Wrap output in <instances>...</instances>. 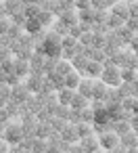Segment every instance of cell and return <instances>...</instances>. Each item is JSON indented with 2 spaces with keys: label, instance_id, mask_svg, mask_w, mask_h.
<instances>
[{
  "label": "cell",
  "instance_id": "f6af8a7d",
  "mask_svg": "<svg viewBox=\"0 0 138 153\" xmlns=\"http://www.w3.org/2000/svg\"><path fill=\"white\" fill-rule=\"evenodd\" d=\"M4 128H7V124L0 122V136H4Z\"/></svg>",
  "mask_w": 138,
  "mask_h": 153
},
{
  "label": "cell",
  "instance_id": "2e32d148",
  "mask_svg": "<svg viewBox=\"0 0 138 153\" xmlns=\"http://www.w3.org/2000/svg\"><path fill=\"white\" fill-rule=\"evenodd\" d=\"M59 76H67V74H71L73 71V63L71 61H67V59H59V63H57V69H55Z\"/></svg>",
  "mask_w": 138,
  "mask_h": 153
},
{
  "label": "cell",
  "instance_id": "d6986e66",
  "mask_svg": "<svg viewBox=\"0 0 138 153\" xmlns=\"http://www.w3.org/2000/svg\"><path fill=\"white\" fill-rule=\"evenodd\" d=\"M27 34H40L42 32V23L38 21V17H32V19H27V23H25V27H23Z\"/></svg>",
  "mask_w": 138,
  "mask_h": 153
},
{
  "label": "cell",
  "instance_id": "d6a6232c",
  "mask_svg": "<svg viewBox=\"0 0 138 153\" xmlns=\"http://www.w3.org/2000/svg\"><path fill=\"white\" fill-rule=\"evenodd\" d=\"M134 103H136V97L121 99V109H125V111H130V113H132V109H134Z\"/></svg>",
  "mask_w": 138,
  "mask_h": 153
},
{
  "label": "cell",
  "instance_id": "836d02e7",
  "mask_svg": "<svg viewBox=\"0 0 138 153\" xmlns=\"http://www.w3.org/2000/svg\"><path fill=\"white\" fill-rule=\"evenodd\" d=\"M75 9H77V11L92 9V0H75Z\"/></svg>",
  "mask_w": 138,
  "mask_h": 153
},
{
  "label": "cell",
  "instance_id": "f35d334b",
  "mask_svg": "<svg viewBox=\"0 0 138 153\" xmlns=\"http://www.w3.org/2000/svg\"><path fill=\"white\" fill-rule=\"evenodd\" d=\"M69 153H86V149H84V147L80 145V140H77V143H73V145L69 147Z\"/></svg>",
  "mask_w": 138,
  "mask_h": 153
},
{
  "label": "cell",
  "instance_id": "603a6c76",
  "mask_svg": "<svg viewBox=\"0 0 138 153\" xmlns=\"http://www.w3.org/2000/svg\"><path fill=\"white\" fill-rule=\"evenodd\" d=\"M94 9H84V11H77V15H80V21H84V23H94Z\"/></svg>",
  "mask_w": 138,
  "mask_h": 153
},
{
  "label": "cell",
  "instance_id": "e575fe53",
  "mask_svg": "<svg viewBox=\"0 0 138 153\" xmlns=\"http://www.w3.org/2000/svg\"><path fill=\"white\" fill-rule=\"evenodd\" d=\"M125 25H128L132 32L138 34V17H128V19H125Z\"/></svg>",
  "mask_w": 138,
  "mask_h": 153
},
{
  "label": "cell",
  "instance_id": "c3c4849f",
  "mask_svg": "<svg viewBox=\"0 0 138 153\" xmlns=\"http://www.w3.org/2000/svg\"><path fill=\"white\" fill-rule=\"evenodd\" d=\"M123 2H128V4H132V2H138V0H123Z\"/></svg>",
  "mask_w": 138,
  "mask_h": 153
},
{
  "label": "cell",
  "instance_id": "4fadbf2b",
  "mask_svg": "<svg viewBox=\"0 0 138 153\" xmlns=\"http://www.w3.org/2000/svg\"><path fill=\"white\" fill-rule=\"evenodd\" d=\"M2 7H4V11L9 13V17L11 15H15V13H19V11H23V0H2Z\"/></svg>",
  "mask_w": 138,
  "mask_h": 153
},
{
  "label": "cell",
  "instance_id": "7402d4cb",
  "mask_svg": "<svg viewBox=\"0 0 138 153\" xmlns=\"http://www.w3.org/2000/svg\"><path fill=\"white\" fill-rule=\"evenodd\" d=\"M123 25H125V19H123V17L109 15V19H107V27H109V30H119V27H123Z\"/></svg>",
  "mask_w": 138,
  "mask_h": 153
},
{
  "label": "cell",
  "instance_id": "5bb4252c",
  "mask_svg": "<svg viewBox=\"0 0 138 153\" xmlns=\"http://www.w3.org/2000/svg\"><path fill=\"white\" fill-rule=\"evenodd\" d=\"M82 78H84V76H82L77 69H73L71 74H67V76H65V86H67V88H71V90H77V86H80Z\"/></svg>",
  "mask_w": 138,
  "mask_h": 153
},
{
  "label": "cell",
  "instance_id": "7c38bea8",
  "mask_svg": "<svg viewBox=\"0 0 138 153\" xmlns=\"http://www.w3.org/2000/svg\"><path fill=\"white\" fill-rule=\"evenodd\" d=\"M69 107H71V109H75V111H82V109L90 107V99H88V97H84V94H80V92L75 90L73 101H71V105H69Z\"/></svg>",
  "mask_w": 138,
  "mask_h": 153
},
{
  "label": "cell",
  "instance_id": "8d00e7d4",
  "mask_svg": "<svg viewBox=\"0 0 138 153\" xmlns=\"http://www.w3.org/2000/svg\"><path fill=\"white\" fill-rule=\"evenodd\" d=\"M0 153H11V143L4 136H0Z\"/></svg>",
  "mask_w": 138,
  "mask_h": 153
},
{
  "label": "cell",
  "instance_id": "f1b7e54d",
  "mask_svg": "<svg viewBox=\"0 0 138 153\" xmlns=\"http://www.w3.org/2000/svg\"><path fill=\"white\" fill-rule=\"evenodd\" d=\"M50 124H52L55 132H63V130H65V126H67L69 122H67V120H63V117H57V115H55V117L50 120Z\"/></svg>",
  "mask_w": 138,
  "mask_h": 153
},
{
  "label": "cell",
  "instance_id": "8992f818",
  "mask_svg": "<svg viewBox=\"0 0 138 153\" xmlns=\"http://www.w3.org/2000/svg\"><path fill=\"white\" fill-rule=\"evenodd\" d=\"M94 84H96V80H92V78H82V82H80V86H77V92L84 94V97H88V99H92V94H94Z\"/></svg>",
  "mask_w": 138,
  "mask_h": 153
},
{
  "label": "cell",
  "instance_id": "484cf974",
  "mask_svg": "<svg viewBox=\"0 0 138 153\" xmlns=\"http://www.w3.org/2000/svg\"><path fill=\"white\" fill-rule=\"evenodd\" d=\"M55 115H57V117H63V120H67V122H69L71 107H69V105H59V107L55 109Z\"/></svg>",
  "mask_w": 138,
  "mask_h": 153
},
{
  "label": "cell",
  "instance_id": "6da1fadb",
  "mask_svg": "<svg viewBox=\"0 0 138 153\" xmlns=\"http://www.w3.org/2000/svg\"><path fill=\"white\" fill-rule=\"evenodd\" d=\"M103 76H100V80L105 82V84H109V86H113V88H117L123 80H121V67L119 65H115L111 59H107L105 63H103Z\"/></svg>",
  "mask_w": 138,
  "mask_h": 153
},
{
  "label": "cell",
  "instance_id": "277c9868",
  "mask_svg": "<svg viewBox=\"0 0 138 153\" xmlns=\"http://www.w3.org/2000/svg\"><path fill=\"white\" fill-rule=\"evenodd\" d=\"M98 138H100V147H103L105 151H111V149H115V147L121 145V143H119V134L113 132V130H109V132H105V134H98Z\"/></svg>",
  "mask_w": 138,
  "mask_h": 153
},
{
  "label": "cell",
  "instance_id": "d590c367",
  "mask_svg": "<svg viewBox=\"0 0 138 153\" xmlns=\"http://www.w3.org/2000/svg\"><path fill=\"white\" fill-rule=\"evenodd\" d=\"M11 55H13V51H11V48L0 46V63H2V61H9V59H11Z\"/></svg>",
  "mask_w": 138,
  "mask_h": 153
},
{
  "label": "cell",
  "instance_id": "8fae6325",
  "mask_svg": "<svg viewBox=\"0 0 138 153\" xmlns=\"http://www.w3.org/2000/svg\"><path fill=\"white\" fill-rule=\"evenodd\" d=\"M111 15H117V17L128 19V17H130V4L123 2V0H117V2L111 7Z\"/></svg>",
  "mask_w": 138,
  "mask_h": 153
},
{
  "label": "cell",
  "instance_id": "ab89813d",
  "mask_svg": "<svg viewBox=\"0 0 138 153\" xmlns=\"http://www.w3.org/2000/svg\"><path fill=\"white\" fill-rule=\"evenodd\" d=\"M130 124H132V130H134V132H138V113H132Z\"/></svg>",
  "mask_w": 138,
  "mask_h": 153
},
{
  "label": "cell",
  "instance_id": "44dd1931",
  "mask_svg": "<svg viewBox=\"0 0 138 153\" xmlns=\"http://www.w3.org/2000/svg\"><path fill=\"white\" fill-rule=\"evenodd\" d=\"M136 78H138V69L128 67V65L121 67V80H123V82H134Z\"/></svg>",
  "mask_w": 138,
  "mask_h": 153
},
{
  "label": "cell",
  "instance_id": "bcb514c9",
  "mask_svg": "<svg viewBox=\"0 0 138 153\" xmlns=\"http://www.w3.org/2000/svg\"><path fill=\"white\" fill-rule=\"evenodd\" d=\"M7 103H9V101H7V99H2V97H0V107H4V105H7Z\"/></svg>",
  "mask_w": 138,
  "mask_h": 153
},
{
  "label": "cell",
  "instance_id": "9a60e30c",
  "mask_svg": "<svg viewBox=\"0 0 138 153\" xmlns=\"http://www.w3.org/2000/svg\"><path fill=\"white\" fill-rule=\"evenodd\" d=\"M111 130L121 136V134L132 130V124H130V120H117V122H111Z\"/></svg>",
  "mask_w": 138,
  "mask_h": 153
},
{
  "label": "cell",
  "instance_id": "4dcf8cb0",
  "mask_svg": "<svg viewBox=\"0 0 138 153\" xmlns=\"http://www.w3.org/2000/svg\"><path fill=\"white\" fill-rule=\"evenodd\" d=\"M80 44L92 46V44H94V32H84V34L80 36Z\"/></svg>",
  "mask_w": 138,
  "mask_h": 153
},
{
  "label": "cell",
  "instance_id": "ee69618b",
  "mask_svg": "<svg viewBox=\"0 0 138 153\" xmlns=\"http://www.w3.org/2000/svg\"><path fill=\"white\" fill-rule=\"evenodd\" d=\"M23 4L27 7V4H40V0H23Z\"/></svg>",
  "mask_w": 138,
  "mask_h": 153
},
{
  "label": "cell",
  "instance_id": "ac0fdd59",
  "mask_svg": "<svg viewBox=\"0 0 138 153\" xmlns=\"http://www.w3.org/2000/svg\"><path fill=\"white\" fill-rule=\"evenodd\" d=\"M73 94H75V90H71V88H61L59 90V103L61 105H71V101H73Z\"/></svg>",
  "mask_w": 138,
  "mask_h": 153
},
{
  "label": "cell",
  "instance_id": "83f0119b",
  "mask_svg": "<svg viewBox=\"0 0 138 153\" xmlns=\"http://www.w3.org/2000/svg\"><path fill=\"white\" fill-rule=\"evenodd\" d=\"M52 32H57L59 36H67V34H69V25H65L61 19H57L55 25H52Z\"/></svg>",
  "mask_w": 138,
  "mask_h": 153
},
{
  "label": "cell",
  "instance_id": "52a82bcc",
  "mask_svg": "<svg viewBox=\"0 0 138 153\" xmlns=\"http://www.w3.org/2000/svg\"><path fill=\"white\" fill-rule=\"evenodd\" d=\"M61 138H63V140H67V143H71V145H73V143H77V140H80V134H77V126L69 122V124L65 126V130L61 132Z\"/></svg>",
  "mask_w": 138,
  "mask_h": 153
},
{
  "label": "cell",
  "instance_id": "5b68a950",
  "mask_svg": "<svg viewBox=\"0 0 138 153\" xmlns=\"http://www.w3.org/2000/svg\"><path fill=\"white\" fill-rule=\"evenodd\" d=\"M80 145L86 149V153H92V151L103 149V147H100V138H98V134H90V136H86V138H80Z\"/></svg>",
  "mask_w": 138,
  "mask_h": 153
},
{
  "label": "cell",
  "instance_id": "74e56055",
  "mask_svg": "<svg viewBox=\"0 0 138 153\" xmlns=\"http://www.w3.org/2000/svg\"><path fill=\"white\" fill-rule=\"evenodd\" d=\"M0 122H2V124H9L11 122V113L7 111V107H0Z\"/></svg>",
  "mask_w": 138,
  "mask_h": 153
},
{
  "label": "cell",
  "instance_id": "ba28073f",
  "mask_svg": "<svg viewBox=\"0 0 138 153\" xmlns=\"http://www.w3.org/2000/svg\"><path fill=\"white\" fill-rule=\"evenodd\" d=\"M59 19H61V21H63L65 25H69V27L77 25V23H80V15H77V9H69V11H63Z\"/></svg>",
  "mask_w": 138,
  "mask_h": 153
},
{
  "label": "cell",
  "instance_id": "f546056e",
  "mask_svg": "<svg viewBox=\"0 0 138 153\" xmlns=\"http://www.w3.org/2000/svg\"><path fill=\"white\" fill-rule=\"evenodd\" d=\"M71 63H73V69L82 71V69L86 67V63H88V57H86V55H77V57H75V59H73Z\"/></svg>",
  "mask_w": 138,
  "mask_h": 153
},
{
  "label": "cell",
  "instance_id": "30bf717a",
  "mask_svg": "<svg viewBox=\"0 0 138 153\" xmlns=\"http://www.w3.org/2000/svg\"><path fill=\"white\" fill-rule=\"evenodd\" d=\"M119 143H121L125 149H134V147H138V132L130 130V132L121 134V136H119Z\"/></svg>",
  "mask_w": 138,
  "mask_h": 153
},
{
  "label": "cell",
  "instance_id": "4316f807",
  "mask_svg": "<svg viewBox=\"0 0 138 153\" xmlns=\"http://www.w3.org/2000/svg\"><path fill=\"white\" fill-rule=\"evenodd\" d=\"M13 25V19L11 17H0V36H7L9 30Z\"/></svg>",
  "mask_w": 138,
  "mask_h": 153
},
{
  "label": "cell",
  "instance_id": "3957f363",
  "mask_svg": "<svg viewBox=\"0 0 138 153\" xmlns=\"http://www.w3.org/2000/svg\"><path fill=\"white\" fill-rule=\"evenodd\" d=\"M103 63H98V61H92V59H88V63H86V67L80 71L84 78H92V80H100V76H103Z\"/></svg>",
  "mask_w": 138,
  "mask_h": 153
},
{
  "label": "cell",
  "instance_id": "b9f144b4",
  "mask_svg": "<svg viewBox=\"0 0 138 153\" xmlns=\"http://www.w3.org/2000/svg\"><path fill=\"white\" fill-rule=\"evenodd\" d=\"M130 48H132V51H136V53H138V34H136V36H134V40H132V42H130Z\"/></svg>",
  "mask_w": 138,
  "mask_h": 153
},
{
  "label": "cell",
  "instance_id": "7dc6e473",
  "mask_svg": "<svg viewBox=\"0 0 138 153\" xmlns=\"http://www.w3.org/2000/svg\"><path fill=\"white\" fill-rule=\"evenodd\" d=\"M92 153H107L105 149H98V151H92Z\"/></svg>",
  "mask_w": 138,
  "mask_h": 153
},
{
  "label": "cell",
  "instance_id": "cb8c5ba5",
  "mask_svg": "<svg viewBox=\"0 0 138 153\" xmlns=\"http://www.w3.org/2000/svg\"><path fill=\"white\" fill-rule=\"evenodd\" d=\"M38 21L42 23V27H46V25H50V23L55 21V15H52L50 11H44V9H42L40 15H38Z\"/></svg>",
  "mask_w": 138,
  "mask_h": 153
},
{
  "label": "cell",
  "instance_id": "9c48e42d",
  "mask_svg": "<svg viewBox=\"0 0 138 153\" xmlns=\"http://www.w3.org/2000/svg\"><path fill=\"white\" fill-rule=\"evenodd\" d=\"M23 105H25V107H27V111H32V113H38V111L44 107L42 99H40L38 94H34V92H32V94L25 99V103H23Z\"/></svg>",
  "mask_w": 138,
  "mask_h": 153
},
{
  "label": "cell",
  "instance_id": "e0dca14e",
  "mask_svg": "<svg viewBox=\"0 0 138 153\" xmlns=\"http://www.w3.org/2000/svg\"><path fill=\"white\" fill-rule=\"evenodd\" d=\"M55 132V128H52V124L50 122H46V124H38V130H36V136L38 138H50V134Z\"/></svg>",
  "mask_w": 138,
  "mask_h": 153
},
{
  "label": "cell",
  "instance_id": "ffe728a7",
  "mask_svg": "<svg viewBox=\"0 0 138 153\" xmlns=\"http://www.w3.org/2000/svg\"><path fill=\"white\" fill-rule=\"evenodd\" d=\"M77 134H80V138H86V136L94 134V124H90V122H80V124H77Z\"/></svg>",
  "mask_w": 138,
  "mask_h": 153
},
{
  "label": "cell",
  "instance_id": "1f68e13d",
  "mask_svg": "<svg viewBox=\"0 0 138 153\" xmlns=\"http://www.w3.org/2000/svg\"><path fill=\"white\" fill-rule=\"evenodd\" d=\"M96 48H105L107 46V34H94V44Z\"/></svg>",
  "mask_w": 138,
  "mask_h": 153
},
{
  "label": "cell",
  "instance_id": "d4e9b609",
  "mask_svg": "<svg viewBox=\"0 0 138 153\" xmlns=\"http://www.w3.org/2000/svg\"><path fill=\"white\" fill-rule=\"evenodd\" d=\"M40 11H42V7H40V4H27V7H23V13H25V17H27V19L38 17V15H40Z\"/></svg>",
  "mask_w": 138,
  "mask_h": 153
},
{
  "label": "cell",
  "instance_id": "60d3db41",
  "mask_svg": "<svg viewBox=\"0 0 138 153\" xmlns=\"http://www.w3.org/2000/svg\"><path fill=\"white\" fill-rule=\"evenodd\" d=\"M130 17H138V2L130 4Z\"/></svg>",
  "mask_w": 138,
  "mask_h": 153
},
{
  "label": "cell",
  "instance_id": "7a4b0ae2",
  "mask_svg": "<svg viewBox=\"0 0 138 153\" xmlns=\"http://www.w3.org/2000/svg\"><path fill=\"white\" fill-rule=\"evenodd\" d=\"M4 138H7L11 145H19V143L25 138L23 124H21V122H9L7 128H4Z\"/></svg>",
  "mask_w": 138,
  "mask_h": 153
},
{
  "label": "cell",
  "instance_id": "7bdbcfd3",
  "mask_svg": "<svg viewBox=\"0 0 138 153\" xmlns=\"http://www.w3.org/2000/svg\"><path fill=\"white\" fill-rule=\"evenodd\" d=\"M128 149L123 147V145H119V147H115V149H111V151H107V153H125Z\"/></svg>",
  "mask_w": 138,
  "mask_h": 153
},
{
  "label": "cell",
  "instance_id": "681fc988",
  "mask_svg": "<svg viewBox=\"0 0 138 153\" xmlns=\"http://www.w3.org/2000/svg\"><path fill=\"white\" fill-rule=\"evenodd\" d=\"M61 153H69V151H61Z\"/></svg>",
  "mask_w": 138,
  "mask_h": 153
}]
</instances>
